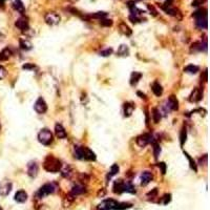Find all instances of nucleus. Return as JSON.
I'll return each mask as SVG.
<instances>
[{
    "instance_id": "1",
    "label": "nucleus",
    "mask_w": 210,
    "mask_h": 210,
    "mask_svg": "<svg viewBox=\"0 0 210 210\" xmlns=\"http://www.w3.org/2000/svg\"><path fill=\"white\" fill-rule=\"evenodd\" d=\"M43 167L48 172H58L61 170V162L54 156H47L43 162Z\"/></svg>"
},
{
    "instance_id": "2",
    "label": "nucleus",
    "mask_w": 210,
    "mask_h": 210,
    "mask_svg": "<svg viewBox=\"0 0 210 210\" xmlns=\"http://www.w3.org/2000/svg\"><path fill=\"white\" fill-rule=\"evenodd\" d=\"M75 157L77 159H80V160H88V161L96 160V154L87 147L77 146L75 148Z\"/></svg>"
},
{
    "instance_id": "3",
    "label": "nucleus",
    "mask_w": 210,
    "mask_h": 210,
    "mask_svg": "<svg viewBox=\"0 0 210 210\" xmlns=\"http://www.w3.org/2000/svg\"><path fill=\"white\" fill-rule=\"evenodd\" d=\"M38 140L39 142L42 143L43 145H50V143L53 142V134L50 130L46 129V128H44V129L40 130V132L38 134Z\"/></svg>"
},
{
    "instance_id": "4",
    "label": "nucleus",
    "mask_w": 210,
    "mask_h": 210,
    "mask_svg": "<svg viewBox=\"0 0 210 210\" xmlns=\"http://www.w3.org/2000/svg\"><path fill=\"white\" fill-rule=\"evenodd\" d=\"M56 189H57V187L54 183H47V184H44L43 186L39 189V191L37 192V196L42 199V198H44V196L48 195V194L53 193Z\"/></svg>"
},
{
    "instance_id": "5",
    "label": "nucleus",
    "mask_w": 210,
    "mask_h": 210,
    "mask_svg": "<svg viewBox=\"0 0 210 210\" xmlns=\"http://www.w3.org/2000/svg\"><path fill=\"white\" fill-rule=\"evenodd\" d=\"M118 202L112 199H106V200L102 201L97 207V210H115Z\"/></svg>"
},
{
    "instance_id": "6",
    "label": "nucleus",
    "mask_w": 210,
    "mask_h": 210,
    "mask_svg": "<svg viewBox=\"0 0 210 210\" xmlns=\"http://www.w3.org/2000/svg\"><path fill=\"white\" fill-rule=\"evenodd\" d=\"M12 182L8 180H3L0 182V195L6 196L8 195L11 191H12Z\"/></svg>"
},
{
    "instance_id": "7",
    "label": "nucleus",
    "mask_w": 210,
    "mask_h": 210,
    "mask_svg": "<svg viewBox=\"0 0 210 210\" xmlns=\"http://www.w3.org/2000/svg\"><path fill=\"white\" fill-rule=\"evenodd\" d=\"M151 142H153V139H152V136H150L149 134H141L137 138V144L140 147H145Z\"/></svg>"
},
{
    "instance_id": "8",
    "label": "nucleus",
    "mask_w": 210,
    "mask_h": 210,
    "mask_svg": "<svg viewBox=\"0 0 210 210\" xmlns=\"http://www.w3.org/2000/svg\"><path fill=\"white\" fill-rule=\"evenodd\" d=\"M34 109L40 115L46 112V110H47V104H46V102L44 101L43 98L40 97V98L37 99V101L34 104Z\"/></svg>"
},
{
    "instance_id": "9",
    "label": "nucleus",
    "mask_w": 210,
    "mask_h": 210,
    "mask_svg": "<svg viewBox=\"0 0 210 210\" xmlns=\"http://www.w3.org/2000/svg\"><path fill=\"white\" fill-rule=\"evenodd\" d=\"M45 21L50 25H56L60 22V16L57 13L50 12L45 15Z\"/></svg>"
},
{
    "instance_id": "10",
    "label": "nucleus",
    "mask_w": 210,
    "mask_h": 210,
    "mask_svg": "<svg viewBox=\"0 0 210 210\" xmlns=\"http://www.w3.org/2000/svg\"><path fill=\"white\" fill-rule=\"evenodd\" d=\"M38 164H37L35 161H31L27 164V174L31 178H35V176L38 174Z\"/></svg>"
},
{
    "instance_id": "11",
    "label": "nucleus",
    "mask_w": 210,
    "mask_h": 210,
    "mask_svg": "<svg viewBox=\"0 0 210 210\" xmlns=\"http://www.w3.org/2000/svg\"><path fill=\"white\" fill-rule=\"evenodd\" d=\"M15 25L17 26V27L19 28L20 31H22V32H25V31L28 30V27H30V25H28V21L26 18H19L18 20L16 21V23H15Z\"/></svg>"
},
{
    "instance_id": "12",
    "label": "nucleus",
    "mask_w": 210,
    "mask_h": 210,
    "mask_svg": "<svg viewBox=\"0 0 210 210\" xmlns=\"http://www.w3.org/2000/svg\"><path fill=\"white\" fill-rule=\"evenodd\" d=\"M152 179H153V176H152V173L150 171L142 172V174H141V185L145 186V185H147L148 183L151 182Z\"/></svg>"
},
{
    "instance_id": "13",
    "label": "nucleus",
    "mask_w": 210,
    "mask_h": 210,
    "mask_svg": "<svg viewBox=\"0 0 210 210\" xmlns=\"http://www.w3.org/2000/svg\"><path fill=\"white\" fill-rule=\"evenodd\" d=\"M124 181L122 180H117L115 181L114 183V186H112V190H114L115 193H122L123 189H124Z\"/></svg>"
},
{
    "instance_id": "14",
    "label": "nucleus",
    "mask_w": 210,
    "mask_h": 210,
    "mask_svg": "<svg viewBox=\"0 0 210 210\" xmlns=\"http://www.w3.org/2000/svg\"><path fill=\"white\" fill-rule=\"evenodd\" d=\"M55 134H56L57 138L59 139H65L66 138V131L64 129V127L61 124H56L55 126Z\"/></svg>"
},
{
    "instance_id": "15",
    "label": "nucleus",
    "mask_w": 210,
    "mask_h": 210,
    "mask_svg": "<svg viewBox=\"0 0 210 210\" xmlns=\"http://www.w3.org/2000/svg\"><path fill=\"white\" fill-rule=\"evenodd\" d=\"M202 96H203V92L200 88H194L193 92H192L191 96H190L189 100L192 101V102H198L202 99Z\"/></svg>"
},
{
    "instance_id": "16",
    "label": "nucleus",
    "mask_w": 210,
    "mask_h": 210,
    "mask_svg": "<svg viewBox=\"0 0 210 210\" xmlns=\"http://www.w3.org/2000/svg\"><path fill=\"white\" fill-rule=\"evenodd\" d=\"M167 106L170 108L171 110H176L179 108V102L176 100V96H170L168 98V101H167Z\"/></svg>"
},
{
    "instance_id": "17",
    "label": "nucleus",
    "mask_w": 210,
    "mask_h": 210,
    "mask_svg": "<svg viewBox=\"0 0 210 210\" xmlns=\"http://www.w3.org/2000/svg\"><path fill=\"white\" fill-rule=\"evenodd\" d=\"M27 200V193L24 190H19L15 194V201L18 203H24Z\"/></svg>"
},
{
    "instance_id": "18",
    "label": "nucleus",
    "mask_w": 210,
    "mask_h": 210,
    "mask_svg": "<svg viewBox=\"0 0 210 210\" xmlns=\"http://www.w3.org/2000/svg\"><path fill=\"white\" fill-rule=\"evenodd\" d=\"M151 89H152V92H153V94L156 95L157 97L162 96V94H163V88H162V86H161V84L159 83L158 81H156V82L152 83V85H151Z\"/></svg>"
},
{
    "instance_id": "19",
    "label": "nucleus",
    "mask_w": 210,
    "mask_h": 210,
    "mask_svg": "<svg viewBox=\"0 0 210 210\" xmlns=\"http://www.w3.org/2000/svg\"><path fill=\"white\" fill-rule=\"evenodd\" d=\"M123 108H124L125 117H130L132 115V112H134V105L132 104V103H130V102H126V103H124Z\"/></svg>"
},
{
    "instance_id": "20",
    "label": "nucleus",
    "mask_w": 210,
    "mask_h": 210,
    "mask_svg": "<svg viewBox=\"0 0 210 210\" xmlns=\"http://www.w3.org/2000/svg\"><path fill=\"white\" fill-rule=\"evenodd\" d=\"M11 56H12V50H11V48H8V47L3 48V50L0 52V61L8 60Z\"/></svg>"
},
{
    "instance_id": "21",
    "label": "nucleus",
    "mask_w": 210,
    "mask_h": 210,
    "mask_svg": "<svg viewBox=\"0 0 210 210\" xmlns=\"http://www.w3.org/2000/svg\"><path fill=\"white\" fill-rule=\"evenodd\" d=\"M86 190H85V187L83 185H75L72 189V195L76 196V195H79V194H82L84 193Z\"/></svg>"
},
{
    "instance_id": "22",
    "label": "nucleus",
    "mask_w": 210,
    "mask_h": 210,
    "mask_svg": "<svg viewBox=\"0 0 210 210\" xmlns=\"http://www.w3.org/2000/svg\"><path fill=\"white\" fill-rule=\"evenodd\" d=\"M195 24L199 28L202 30H206L207 28V17H202V18H196Z\"/></svg>"
},
{
    "instance_id": "23",
    "label": "nucleus",
    "mask_w": 210,
    "mask_h": 210,
    "mask_svg": "<svg viewBox=\"0 0 210 210\" xmlns=\"http://www.w3.org/2000/svg\"><path fill=\"white\" fill-rule=\"evenodd\" d=\"M128 54H129V48H128L127 45L122 44V45L119 46L118 50H117V55L118 56H128Z\"/></svg>"
},
{
    "instance_id": "24",
    "label": "nucleus",
    "mask_w": 210,
    "mask_h": 210,
    "mask_svg": "<svg viewBox=\"0 0 210 210\" xmlns=\"http://www.w3.org/2000/svg\"><path fill=\"white\" fill-rule=\"evenodd\" d=\"M119 28H120V32L122 33V34L126 35V36H130V35H131V33H132L129 26H128L126 23H124V22L120 23V25H119Z\"/></svg>"
},
{
    "instance_id": "25",
    "label": "nucleus",
    "mask_w": 210,
    "mask_h": 210,
    "mask_svg": "<svg viewBox=\"0 0 210 210\" xmlns=\"http://www.w3.org/2000/svg\"><path fill=\"white\" fill-rule=\"evenodd\" d=\"M141 78H142V74H141V73L134 72L131 74V77H130V84H131V85H136Z\"/></svg>"
},
{
    "instance_id": "26",
    "label": "nucleus",
    "mask_w": 210,
    "mask_h": 210,
    "mask_svg": "<svg viewBox=\"0 0 210 210\" xmlns=\"http://www.w3.org/2000/svg\"><path fill=\"white\" fill-rule=\"evenodd\" d=\"M13 8L14 10H16L17 12H19L20 14H23L24 13V5L22 3L21 0H16V1L13 3Z\"/></svg>"
},
{
    "instance_id": "27",
    "label": "nucleus",
    "mask_w": 210,
    "mask_h": 210,
    "mask_svg": "<svg viewBox=\"0 0 210 210\" xmlns=\"http://www.w3.org/2000/svg\"><path fill=\"white\" fill-rule=\"evenodd\" d=\"M199 66L196 65H193V64H189V65H187L186 67L184 68V72L188 73V74H196V73L199 72Z\"/></svg>"
},
{
    "instance_id": "28",
    "label": "nucleus",
    "mask_w": 210,
    "mask_h": 210,
    "mask_svg": "<svg viewBox=\"0 0 210 210\" xmlns=\"http://www.w3.org/2000/svg\"><path fill=\"white\" fill-rule=\"evenodd\" d=\"M19 42H20V47L24 50H30L33 46L32 43H31L28 40H26V39H20V41Z\"/></svg>"
},
{
    "instance_id": "29",
    "label": "nucleus",
    "mask_w": 210,
    "mask_h": 210,
    "mask_svg": "<svg viewBox=\"0 0 210 210\" xmlns=\"http://www.w3.org/2000/svg\"><path fill=\"white\" fill-rule=\"evenodd\" d=\"M118 172H119V166H118V164H114L111 167H110V170H109V172H108V174H107V179H110L111 176H116Z\"/></svg>"
},
{
    "instance_id": "30",
    "label": "nucleus",
    "mask_w": 210,
    "mask_h": 210,
    "mask_svg": "<svg viewBox=\"0 0 210 210\" xmlns=\"http://www.w3.org/2000/svg\"><path fill=\"white\" fill-rule=\"evenodd\" d=\"M124 192H129V193H134L136 192V189H134V186L129 182L124 183V189H123Z\"/></svg>"
},
{
    "instance_id": "31",
    "label": "nucleus",
    "mask_w": 210,
    "mask_h": 210,
    "mask_svg": "<svg viewBox=\"0 0 210 210\" xmlns=\"http://www.w3.org/2000/svg\"><path fill=\"white\" fill-rule=\"evenodd\" d=\"M152 118H153L154 123H159L161 120V111L157 108L152 109Z\"/></svg>"
},
{
    "instance_id": "32",
    "label": "nucleus",
    "mask_w": 210,
    "mask_h": 210,
    "mask_svg": "<svg viewBox=\"0 0 210 210\" xmlns=\"http://www.w3.org/2000/svg\"><path fill=\"white\" fill-rule=\"evenodd\" d=\"M194 18H202V17H207V10L206 8H203V10H199L196 12L193 13Z\"/></svg>"
},
{
    "instance_id": "33",
    "label": "nucleus",
    "mask_w": 210,
    "mask_h": 210,
    "mask_svg": "<svg viewBox=\"0 0 210 210\" xmlns=\"http://www.w3.org/2000/svg\"><path fill=\"white\" fill-rule=\"evenodd\" d=\"M132 205L129 204V203H118L116 206L115 210H124V209H128L130 208Z\"/></svg>"
},
{
    "instance_id": "34",
    "label": "nucleus",
    "mask_w": 210,
    "mask_h": 210,
    "mask_svg": "<svg viewBox=\"0 0 210 210\" xmlns=\"http://www.w3.org/2000/svg\"><path fill=\"white\" fill-rule=\"evenodd\" d=\"M186 138H187V130L185 127L182 128V131H181V134H180V140H181V145H184L185 141H186Z\"/></svg>"
},
{
    "instance_id": "35",
    "label": "nucleus",
    "mask_w": 210,
    "mask_h": 210,
    "mask_svg": "<svg viewBox=\"0 0 210 210\" xmlns=\"http://www.w3.org/2000/svg\"><path fill=\"white\" fill-rule=\"evenodd\" d=\"M160 152H161V147L158 143L153 142V154H154V158L158 159L159 156H160Z\"/></svg>"
},
{
    "instance_id": "36",
    "label": "nucleus",
    "mask_w": 210,
    "mask_h": 210,
    "mask_svg": "<svg viewBox=\"0 0 210 210\" xmlns=\"http://www.w3.org/2000/svg\"><path fill=\"white\" fill-rule=\"evenodd\" d=\"M61 173H62L63 176L67 178V176H69L70 174H72V169H70V167L67 165V166H65L62 170H61Z\"/></svg>"
},
{
    "instance_id": "37",
    "label": "nucleus",
    "mask_w": 210,
    "mask_h": 210,
    "mask_svg": "<svg viewBox=\"0 0 210 210\" xmlns=\"http://www.w3.org/2000/svg\"><path fill=\"white\" fill-rule=\"evenodd\" d=\"M106 15H107V13H105V12H97V13H95V14L90 15V17H92V18L103 19V18H105V17H106Z\"/></svg>"
},
{
    "instance_id": "38",
    "label": "nucleus",
    "mask_w": 210,
    "mask_h": 210,
    "mask_svg": "<svg viewBox=\"0 0 210 210\" xmlns=\"http://www.w3.org/2000/svg\"><path fill=\"white\" fill-rule=\"evenodd\" d=\"M185 156H186V158L188 159V161H189V164H190V167H191V169H193L194 171H196L198 170V168H196V165H195V163H194V161L192 160L191 159V157L189 156L187 152H185Z\"/></svg>"
},
{
    "instance_id": "39",
    "label": "nucleus",
    "mask_w": 210,
    "mask_h": 210,
    "mask_svg": "<svg viewBox=\"0 0 210 210\" xmlns=\"http://www.w3.org/2000/svg\"><path fill=\"white\" fill-rule=\"evenodd\" d=\"M112 54V48H106L104 50H101L100 52V55L102 57H107V56H110Z\"/></svg>"
},
{
    "instance_id": "40",
    "label": "nucleus",
    "mask_w": 210,
    "mask_h": 210,
    "mask_svg": "<svg viewBox=\"0 0 210 210\" xmlns=\"http://www.w3.org/2000/svg\"><path fill=\"white\" fill-rule=\"evenodd\" d=\"M100 23H101V25H103V26H110V25H112V21L110 20V19H101Z\"/></svg>"
},
{
    "instance_id": "41",
    "label": "nucleus",
    "mask_w": 210,
    "mask_h": 210,
    "mask_svg": "<svg viewBox=\"0 0 210 210\" xmlns=\"http://www.w3.org/2000/svg\"><path fill=\"white\" fill-rule=\"evenodd\" d=\"M192 50H202V44L195 42V43L192 45Z\"/></svg>"
},
{
    "instance_id": "42",
    "label": "nucleus",
    "mask_w": 210,
    "mask_h": 210,
    "mask_svg": "<svg viewBox=\"0 0 210 210\" xmlns=\"http://www.w3.org/2000/svg\"><path fill=\"white\" fill-rule=\"evenodd\" d=\"M6 76V69L3 66L0 65V79H3Z\"/></svg>"
},
{
    "instance_id": "43",
    "label": "nucleus",
    "mask_w": 210,
    "mask_h": 210,
    "mask_svg": "<svg viewBox=\"0 0 210 210\" xmlns=\"http://www.w3.org/2000/svg\"><path fill=\"white\" fill-rule=\"evenodd\" d=\"M158 166L161 168V170H162V173H163V174H164L165 172H166V164H165V163H163V162L159 163Z\"/></svg>"
},
{
    "instance_id": "44",
    "label": "nucleus",
    "mask_w": 210,
    "mask_h": 210,
    "mask_svg": "<svg viewBox=\"0 0 210 210\" xmlns=\"http://www.w3.org/2000/svg\"><path fill=\"white\" fill-rule=\"evenodd\" d=\"M170 200H171V195H170V194H165V195H164V201H163V204H164V205L168 204V203L170 202Z\"/></svg>"
},
{
    "instance_id": "45",
    "label": "nucleus",
    "mask_w": 210,
    "mask_h": 210,
    "mask_svg": "<svg viewBox=\"0 0 210 210\" xmlns=\"http://www.w3.org/2000/svg\"><path fill=\"white\" fill-rule=\"evenodd\" d=\"M147 8H148V10H149L150 14H152L153 16H157V13H158V12H157V10L153 8V6H152V5H148Z\"/></svg>"
},
{
    "instance_id": "46",
    "label": "nucleus",
    "mask_w": 210,
    "mask_h": 210,
    "mask_svg": "<svg viewBox=\"0 0 210 210\" xmlns=\"http://www.w3.org/2000/svg\"><path fill=\"white\" fill-rule=\"evenodd\" d=\"M205 0H193L192 1V6H199V5H201V4L204 2Z\"/></svg>"
},
{
    "instance_id": "47",
    "label": "nucleus",
    "mask_w": 210,
    "mask_h": 210,
    "mask_svg": "<svg viewBox=\"0 0 210 210\" xmlns=\"http://www.w3.org/2000/svg\"><path fill=\"white\" fill-rule=\"evenodd\" d=\"M23 68H24V69H34V68H35V65H34V64L27 63V64H24V65H23Z\"/></svg>"
},
{
    "instance_id": "48",
    "label": "nucleus",
    "mask_w": 210,
    "mask_h": 210,
    "mask_svg": "<svg viewBox=\"0 0 210 210\" xmlns=\"http://www.w3.org/2000/svg\"><path fill=\"white\" fill-rule=\"evenodd\" d=\"M157 193H158V190H157V188H154L153 190H152V191L148 192L147 195H148V196H151V198H153V196L157 195Z\"/></svg>"
},
{
    "instance_id": "49",
    "label": "nucleus",
    "mask_w": 210,
    "mask_h": 210,
    "mask_svg": "<svg viewBox=\"0 0 210 210\" xmlns=\"http://www.w3.org/2000/svg\"><path fill=\"white\" fill-rule=\"evenodd\" d=\"M202 163H203V165L207 164V154H205V156L203 157V159L202 158L200 159V164H202Z\"/></svg>"
},
{
    "instance_id": "50",
    "label": "nucleus",
    "mask_w": 210,
    "mask_h": 210,
    "mask_svg": "<svg viewBox=\"0 0 210 210\" xmlns=\"http://www.w3.org/2000/svg\"><path fill=\"white\" fill-rule=\"evenodd\" d=\"M138 95L139 96H141L140 98H143V99H146V96H145L144 94H142V92H138Z\"/></svg>"
},
{
    "instance_id": "51",
    "label": "nucleus",
    "mask_w": 210,
    "mask_h": 210,
    "mask_svg": "<svg viewBox=\"0 0 210 210\" xmlns=\"http://www.w3.org/2000/svg\"><path fill=\"white\" fill-rule=\"evenodd\" d=\"M3 40H4V35L2 34V33H0V43H1Z\"/></svg>"
},
{
    "instance_id": "52",
    "label": "nucleus",
    "mask_w": 210,
    "mask_h": 210,
    "mask_svg": "<svg viewBox=\"0 0 210 210\" xmlns=\"http://www.w3.org/2000/svg\"><path fill=\"white\" fill-rule=\"evenodd\" d=\"M204 81H207V70L204 72Z\"/></svg>"
},
{
    "instance_id": "53",
    "label": "nucleus",
    "mask_w": 210,
    "mask_h": 210,
    "mask_svg": "<svg viewBox=\"0 0 210 210\" xmlns=\"http://www.w3.org/2000/svg\"><path fill=\"white\" fill-rule=\"evenodd\" d=\"M0 210H3V209H2V207H0Z\"/></svg>"
},
{
    "instance_id": "54",
    "label": "nucleus",
    "mask_w": 210,
    "mask_h": 210,
    "mask_svg": "<svg viewBox=\"0 0 210 210\" xmlns=\"http://www.w3.org/2000/svg\"><path fill=\"white\" fill-rule=\"evenodd\" d=\"M0 1H3V0H0Z\"/></svg>"
}]
</instances>
